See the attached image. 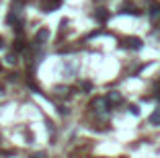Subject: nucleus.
<instances>
[{
	"label": "nucleus",
	"instance_id": "obj_6",
	"mask_svg": "<svg viewBox=\"0 0 160 158\" xmlns=\"http://www.w3.org/2000/svg\"><path fill=\"white\" fill-rule=\"evenodd\" d=\"M123 43H125V47H129V49H142V39L140 37H127Z\"/></svg>",
	"mask_w": 160,
	"mask_h": 158
},
{
	"label": "nucleus",
	"instance_id": "obj_13",
	"mask_svg": "<svg viewBox=\"0 0 160 158\" xmlns=\"http://www.w3.org/2000/svg\"><path fill=\"white\" fill-rule=\"evenodd\" d=\"M82 89H84L86 93H88V90H90V82H82Z\"/></svg>",
	"mask_w": 160,
	"mask_h": 158
},
{
	"label": "nucleus",
	"instance_id": "obj_9",
	"mask_svg": "<svg viewBox=\"0 0 160 158\" xmlns=\"http://www.w3.org/2000/svg\"><path fill=\"white\" fill-rule=\"evenodd\" d=\"M148 123H150V125H160V107H156L154 111H152V115L148 117Z\"/></svg>",
	"mask_w": 160,
	"mask_h": 158
},
{
	"label": "nucleus",
	"instance_id": "obj_7",
	"mask_svg": "<svg viewBox=\"0 0 160 158\" xmlns=\"http://www.w3.org/2000/svg\"><path fill=\"white\" fill-rule=\"evenodd\" d=\"M148 17H150L152 23H158L160 21V4H152V8L148 10Z\"/></svg>",
	"mask_w": 160,
	"mask_h": 158
},
{
	"label": "nucleus",
	"instance_id": "obj_1",
	"mask_svg": "<svg viewBox=\"0 0 160 158\" xmlns=\"http://www.w3.org/2000/svg\"><path fill=\"white\" fill-rule=\"evenodd\" d=\"M23 8H25L23 0H12L10 10H8V17H6V23H8V25H14V27L23 25V17H25Z\"/></svg>",
	"mask_w": 160,
	"mask_h": 158
},
{
	"label": "nucleus",
	"instance_id": "obj_14",
	"mask_svg": "<svg viewBox=\"0 0 160 158\" xmlns=\"http://www.w3.org/2000/svg\"><path fill=\"white\" fill-rule=\"evenodd\" d=\"M2 47H4V39L0 37V49H2Z\"/></svg>",
	"mask_w": 160,
	"mask_h": 158
},
{
	"label": "nucleus",
	"instance_id": "obj_2",
	"mask_svg": "<svg viewBox=\"0 0 160 158\" xmlns=\"http://www.w3.org/2000/svg\"><path fill=\"white\" fill-rule=\"evenodd\" d=\"M90 107L94 109V113L99 117H107L109 115V101L105 97H97L92 103H90Z\"/></svg>",
	"mask_w": 160,
	"mask_h": 158
},
{
	"label": "nucleus",
	"instance_id": "obj_3",
	"mask_svg": "<svg viewBox=\"0 0 160 158\" xmlns=\"http://www.w3.org/2000/svg\"><path fill=\"white\" fill-rule=\"evenodd\" d=\"M47 39H49V31H47L45 27L39 29L37 33H35V41H33V47L35 49H39V47H43V43H47Z\"/></svg>",
	"mask_w": 160,
	"mask_h": 158
},
{
	"label": "nucleus",
	"instance_id": "obj_4",
	"mask_svg": "<svg viewBox=\"0 0 160 158\" xmlns=\"http://www.w3.org/2000/svg\"><path fill=\"white\" fill-rule=\"evenodd\" d=\"M58 6H60V0H41L39 2V8L43 13H53V10H58Z\"/></svg>",
	"mask_w": 160,
	"mask_h": 158
},
{
	"label": "nucleus",
	"instance_id": "obj_11",
	"mask_svg": "<svg viewBox=\"0 0 160 158\" xmlns=\"http://www.w3.org/2000/svg\"><path fill=\"white\" fill-rule=\"evenodd\" d=\"M31 158H47V154H45V152H35Z\"/></svg>",
	"mask_w": 160,
	"mask_h": 158
},
{
	"label": "nucleus",
	"instance_id": "obj_5",
	"mask_svg": "<svg viewBox=\"0 0 160 158\" xmlns=\"http://www.w3.org/2000/svg\"><path fill=\"white\" fill-rule=\"evenodd\" d=\"M107 101H109V105H121L123 97H121V93H117V90H111V93L107 94Z\"/></svg>",
	"mask_w": 160,
	"mask_h": 158
},
{
	"label": "nucleus",
	"instance_id": "obj_12",
	"mask_svg": "<svg viewBox=\"0 0 160 158\" xmlns=\"http://www.w3.org/2000/svg\"><path fill=\"white\" fill-rule=\"evenodd\" d=\"M129 111H132V113H133V115H140V109H138V107H136V105H132V107H129Z\"/></svg>",
	"mask_w": 160,
	"mask_h": 158
},
{
	"label": "nucleus",
	"instance_id": "obj_8",
	"mask_svg": "<svg viewBox=\"0 0 160 158\" xmlns=\"http://www.w3.org/2000/svg\"><path fill=\"white\" fill-rule=\"evenodd\" d=\"M109 17H111V14H109V10H107V8H97V10H94V19L101 21V23H105Z\"/></svg>",
	"mask_w": 160,
	"mask_h": 158
},
{
	"label": "nucleus",
	"instance_id": "obj_10",
	"mask_svg": "<svg viewBox=\"0 0 160 158\" xmlns=\"http://www.w3.org/2000/svg\"><path fill=\"white\" fill-rule=\"evenodd\" d=\"M6 62H8V64H17V54H8V56H6Z\"/></svg>",
	"mask_w": 160,
	"mask_h": 158
}]
</instances>
